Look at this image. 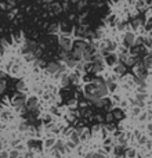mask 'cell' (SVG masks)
<instances>
[{"instance_id": "1", "label": "cell", "mask_w": 152, "mask_h": 158, "mask_svg": "<svg viewBox=\"0 0 152 158\" xmlns=\"http://www.w3.org/2000/svg\"><path fill=\"white\" fill-rule=\"evenodd\" d=\"M136 33L133 32V31H126L125 33H123V36H122V43H123V46H125L126 49H129V47H133V46L136 45Z\"/></svg>"}, {"instance_id": "2", "label": "cell", "mask_w": 152, "mask_h": 158, "mask_svg": "<svg viewBox=\"0 0 152 158\" xmlns=\"http://www.w3.org/2000/svg\"><path fill=\"white\" fill-rule=\"evenodd\" d=\"M58 43H60V46L65 51H69L73 47V40H72V38L69 35H62V33H61L60 38H58Z\"/></svg>"}, {"instance_id": "3", "label": "cell", "mask_w": 152, "mask_h": 158, "mask_svg": "<svg viewBox=\"0 0 152 158\" xmlns=\"http://www.w3.org/2000/svg\"><path fill=\"white\" fill-rule=\"evenodd\" d=\"M143 27H144V22H143V20H140V18H134V20L131 21V24H130V28L133 31H140V29H143Z\"/></svg>"}, {"instance_id": "4", "label": "cell", "mask_w": 152, "mask_h": 158, "mask_svg": "<svg viewBox=\"0 0 152 158\" xmlns=\"http://www.w3.org/2000/svg\"><path fill=\"white\" fill-rule=\"evenodd\" d=\"M147 7H148V2H147V0H136V4H134L136 10H138V11H144Z\"/></svg>"}, {"instance_id": "5", "label": "cell", "mask_w": 152, "mask_h": 158, "mask_svg": "<svg viewBox=\"0 0 152 158\" xmlns=\"http://www.w3.org/2000/svg\"><path fill=\"white\" fill-rule=\"evenodd\" d=\"M60 69H61V65H60V64L51 63L50 65H48L47 71H48V72H51V74H55V72H57V71H60Z\"/></svg>"}, {"instance_id": "6", "label": "cell", "mask_w": 152, "mask_h": 158, "mask_svg": "<svg viewBox=\"0 0 152 158\" xmlns=\"http://www.w3.org/2000/svg\"><path fill=\"white\" fill-rule=\"evenodd\" d=\"M50 10H51V13H53V14H58V13L62 10V7H61L58 3H54V2H53V3L50 4Z\"/></svg>"}, {"instance_id": "7", "label": "cell", "mask_w": 152, "mask_h": 158, "mask_svg": "<svg viewBox=\"0 0 152 158\" xmlns=\"http://www.w3.org/2000/svg\"><path fill=\"white\" fill-rule=\"evenodd\" d=\"M76 35H78V36H87V35H90V33H89V31H87V28L82 25V27L78 28V31H76Z\"/></svg>"}, {"instance_id": "8", "label": "cell", "mask_w": 152, "mask_h": 158, "mask_svg": "<svg viewBox=\"0 0 152 158\" xmlns=\"http://www.w3.org/2000/svg\"><path fill=\"white\" fill-rule=\"evenodd\" d=\"M61 31V27L58 24H53L50 27V33H53V35H55V33H58Z\"/></svg>"}, {"instance_id": "9", "label": "cell", "mask_w": 152, "mask_h": 158, "mask_svg": "<svg viewBox=\"0 0 152 158\" xmlns=\"http://www.w3.org/2000/svg\"><path fill=\"white\" fill-rule=\"evenodd\" d=\"M144 63H145V65H147V67H151V65H152V54H148V56L145 57Z\"/></svg>"}, {"instance_id": "10", "label": "cell", "mask_w": 152, "mask_h": 158, "mask_svg": "<svg viewBox=\"0 0 152 158\" xmlns=\"http://www.w3.org/2000/svg\"><path fill=\"white\" fill-rule=\"evenodd\" d=\"M115 71H116L118 74H123V72H125V67H123L122 64H118V65L115 67Z\"/></svg>"}, {"instance_id": "11", "label": "cell", "mask_w": 152, "mask_h": 158, "mask_svg": "<svg viewBox=\"0 0 152 158\" xmlns=\"http://www.w3.org/2000/svg\"><path fill=\"white\" fill-rule=\"evenodd\" d=\"M84 6H86V0H79V3H78V9H79V10H82Z\"/></svg>"}, {"instance_id": "12", "label": "cell", "mask_w": 152, "mask_h": 158, "mask_svg": "<svg viewBox=\"0 0 152 158\" xmlns=\"http://www.w3.org/2000/svg\"><path fill=\"white\" fill-rule=\"evenodd\" d=\"M7 3H8V7H14L15 6V0H7Z\"/></svg>"}, {"instance_id": "13", "label": "cell", "mask_w": 152, "mask_h": 158, "mask_svg": "<svg viewBox=\"0 0 152 158\" xmlns=\"http://www.w3.org/2000/svg\"><path fill=\"white\" fill-rule=\"evenodd\" d=\"M40 2H42V3H44V4H51L54 0H40Z\"/></svg>"}, {"instance_id": "14", "label": "cell", "mask_w": 152, "mask_h": 158, "mask_svg": "<svg viewBox=\"0 0 152 158\" xmlns=\"http://www.w3.org/2000/svg\"><path fill=\"white\" fill-rule=\"evenodd\" d=\"M120 2H122V0H111V3L112 4H119Z\"/></svg>"}, {"instance_id": "15", "label": "cell", "mask_w": 152, "mask_h": 158, "mask_svg": "<svg viewBox=\"0 0 152 158\" xmlns=\"http://www.w3.org/2000/svg\"><path fill=\"white\" fill-rule=\"evenodd\" d=\"M62 9H64V10H68V3H64V4H62Z\"/></svg>"}, {"instance_id": "16", "label": "cell", "mask_w": 152, "mask_h": 158, "mask_svg": "<svg viewBox=\"0 0 152 158\" xmlns=\"http://www.w3.org/2000/svg\"><path fill=\"white\" fill-rule=\"evenodd\" d=\"M148 7H152V0H148Z\"/></svg>"}, {"instance_id": "17", "label": "cell", "mask_w": 152, "mask_h": 158, "mask_svg": "<svg viewBox=\"0 0 152 158\" xmlns=\"http://www.w3.org/2000/svg\"><path fill=\"white\" fill-rule=\"evenodd\" d=\"M72 3H79V0H71Z\"/></svg>"}, {"instance_id": "18", "label": "cell", "mask_w": 152, "mask_h": 158, "mask_svg": "<svg viewBox=\"0 0 152 158\" xmlns=\"http://www.w3.org/2000/svg\"><path fill=\"white\" fill-rule=\"evenodd\" d=\"M149 15H152V7H151V10H149Z\"/></svg>"}, {"instance_id": "19", "label": "cell", "mask_w": 152, "mask_h": 158, "mask_svg": "<svg viewBox=\"0 0 152 158\" xmlns=\"http://www.w3.org/2000/svg\"><path fill=\"white\" fill-rule=\"evenodd\" d=\"M98 2H104V0H98Z\"/></svg>"}]
</instances>
